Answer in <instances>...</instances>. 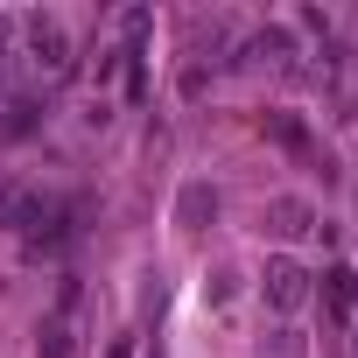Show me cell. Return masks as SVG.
<instances>
[{
  "instance_id": "cell-8",
  "label": "cell",
  "mask_w": 358,
  "mask_h": 358,
  "mask_svg": "<svg viewBox=\"0 0 358 358\" xmlns=\"http://www.w3.org/2000/svg\"><path fill=\"white\" fill-rule=\"evenodd\" d=\"M330 295H337L344 309H358V274H351V267H337V274H330Z\"/></svg>"
},
{
  "instance_id": "cell-1",
  "label": "cell",
  "mask_w": 358,
  "mask_h": 358,
  "mask_svg": "<svg viewBox=\"0 0 358 358\" xmlns=\"http://www.w3.org/2000/svg\"><path fill=\"white\" fill-rule=\"evenodd\" d=\"M0 225H15V232H43V225H64L57 204L36 190V183H0Z\"/></svg>"
},
{
  "instance_id": "cell-4",
  "label": "cell",
  "mask_w": 358,
  "mask_h": 358,
  "mask_svg": "<svg viewBox=\"0 0 358 358\" xmlns=\"http://www.w3.org/2000/svg\"><path fill=\"white\" fill-rule=\"evenodd\" d=\"M260 225H267V232H274V239H309V232H316V211H309V204H302V197H274V204H267V218H260Z\"/></svg>"
},
{
  "instance_id": "cell-6",
  "label": "cell",
  "mask_w": 358,
  "mask_h": 358,
  "mask_svg": "<svg viewBox=\"0 0 358 358\" xmlns=\"http://www.w3.org/2000/svg\"><path fill=\"white\" fill-rule=\"evenodd\" d=\"M260 358H309V344H302V330H288V323H281V330H267V337H260Z\"/></svg>"
},
{
  "instance_id": "cell-5",
  "label": "cell",
  "mask_w": 358,
  "mask_h": 358,
  "mask_svg": "<svg viewBox=\"0 0 358 358\" xmlns=\"http://www.w3.org/2000/svg\"><path fill=\"white\" fill-rule=\"evenodd\" d=\"M211 211H218V197H211V183H190L183 197H176V225H190V232H197V225H204Z\"/></svg>"
},
{
  "instance_id": "cell-9",
  "label": "cell",
  "mask_w": 358,
  "mask_h": 358,
  "mask_svg": "<svg viewBox=\"0 0 358 358\" xmlns=\"http://www.w3.org/2000/svg\"><path fill=\"white\" fill-rule=\"evenodd\" d=\"M253 57H288V36H281V29H260V36H253Z\"/></svg>"
},
{
  "instance_id": "cell-10",
  "label": "cell",
  "mask_w": 358,
  "mask_h": 358,
  "mask_svg": "<svg viewBox=\"0 0 358 358\" xmlns=\"http://www.w3.org/2000/svg\"><path fill=\"white\" fill-rule=\"evenodd\" d=\"M8 36H15V22H8V15H0V43H8Z\"/></svg>"
},
{
  "instance_id": "cell-3",
  "label": "cell",
  "mask_w": 358,
  "mask_h": 358,
  "mask_svg": "<svg viewBox=\"0 0 358 358\" xmlns=\"http://www.w3.org/2000/svg\"><path fill=\"white\" fill-rule=\"evenodd\" d=\"M29 50H36L43 78H64V71H71V36H64L57 15H29Z\"/></svg>"
},
{
  "instance_id": "cell-2",
  "label": "cell",
  "mask_w": 358,
  "mask_h": 358,
  "mask_svg": "<svg viewBox=\"0 0 358 358\" xmlns=\"http://www.w3.org/2000/svg\"><path fill=\"white\" fill-rule=\"evenodd\" d=\"M260 295H267V309H281V316H288V309H302V302H309V274H302V260H288V253H281V260H267Z\"/></svg>"
},
{
  "instance_id": "cell-7",
  "label": "cell",
  "mask_w": 358,
  "mask_h": 358,
  "mask_svg": "<svg viewBox=\"0 0 358 358\" xmlns=\"http://www.w3.org/2000/svg\"><path fill=\"white\" fill-rule=\"evenodd\" d=\"M36 358H71V323H64V316H50V323H43V337H36Z\"/></svg>"
}]
</instances>
